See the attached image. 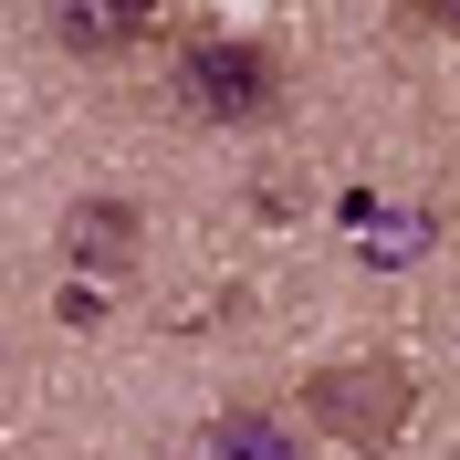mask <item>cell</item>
Wrapping results in <instances>:
<instances>
[{
	"label": "cell",
	"instance_id": "1",
	"mask_svg": "<svg viewBox=\"0 0 460 460\" xmlns=\"http://www.w3.org/2000/svg\"><path fill=\"white\" fill-rule=\"evenodd\" d=\"M178 105L199 115V126H261V115H283V63L272 42H241V31H209L178 53Z\"/></svg>",
	"mask_w": 460,
	"mask_h": 460
},
{
	"label": "cell",
	"instance_id": "2",
	"mask_svg": "<svg viewBox=\"0 0 460 460\" xmlns=\"http://www.w3.org/2000/svg\"><path fill=\"white\" fill-rule=\"evenodd\" d=\"M304 408H314V429L356 439V450H387L408 429V367L398 356H335V367H314Z\"/></svg>",
	"mask_w": 460,
	"mask_h": 460
},
{
	"label": "cell",
	"instance_id": "3",
	"mask_svg": "<svg viewBox=\"0 0 460 460\" xmlns=\"http://www.w3.org/2000/svg\"><path fill=\"white\" fill-rule=\"evenodd\" d=\"M137 252H146V220H137V199H74L63 209V261H74V283H126L137 272Z\"/></svg>",
	"mask_w": 460,
	"mask_h": 460
},
{
	"label": "cell",
	"instance_id": "4",
	"mask_svg": "<svg viewBox=\"0 0 460 460\" xmlns=\"http://www.w3.org/2000/svg\"><path fill=\"white\" fill-rule=\"evenodd\" d=\"M53 31L74 42V53H126V42L146 31V11H84V0H74V11H53Z\"/></svg>",
	"mask_w": 460,
	"mask_h": 460
},
{
	"label": "cell",
	"instance_id": "5",
	"mask_svg": "<svg viewBox=\"0 0 460 460\" xmlns=\"http://www.w3.org/2000/svg\"><path fill=\"white\" fill-rule=\"evenodd\" d=\"M209 450H220V460H293V439L272 429V419H220V429H209Z\"/></svg>",
	"mask_w": 460,
	"mask_h": 460
},
{
	"label": "cell",
	"instance_id": "6",
	"mask_svg": "<svg viewBox=\"0 0 460 460\" xmlns=\"http://www.w3.org/2000/svg\"><path fill=\"white\" fill-rule=\"evenodd\" d=\"M429 22H439V31H460V0H439V11H429Z\"/></svg>",
	"mask_w": 460,
	"mask_h": 460
}]
</instances>
